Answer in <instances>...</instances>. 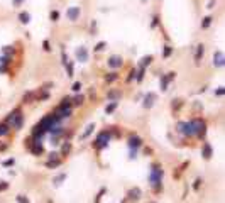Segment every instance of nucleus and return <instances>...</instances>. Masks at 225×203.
<instances>
[{
  "instance_id": "42",
  "label": "nucleus",
  "mask_w": 225,
  "mask_h": 203,
  "mask_svg": "<svg viewBox=\"0 0 225 203\" xmlns=\"http://www.w3.org/2000/svg\"><path fill=\"white\" fill-rule=\"evenodd\" d=\"M81 90V83L76 81V83H73V91H80Z\"/></svg>"
},
{
  "instance_id": "8",
  "label": "nucleus",
  "mask_w": 225,
  "mask_h": 203,
  "mask_svg": "<svg viewBox=\"0 0 225 203\" xmlns=\"http://www.w3.org/2000/svg\"><path fill=\"white\" fill-rule=\"evenodd\" d=\"M174 78H176V73H174V71H171V73H168V75H164L163 78H161V90L166 91V90H168V85H169V81H173Z\"/></svg>"
},
{
  "instance_id": "24",
  "label": "nucleus",
  "mask_w": 225,
  "mask_h": 203,
  "mask_svg": "<svg viewBox=\"0 0 225 203\" xmlns=\"http://www.w3.org/2000/svg\"><path fill=\"white\" fill-rule=\"evenodd\" d=\"M69 151H71V142L66 141L65 144H63V147H61V154H59V156H68Z\"/></svg>"
},
{
  "instance_id": "35",
  "label": "nucleus",
  "mask_w": 225,
  "mask_h": 203,
  "mask_svg": "<svg viewBox=\"0 0 225 203\" xmlns=\"http://www.w3.org/2000/svg\"><path fill=\"white\" fill-rule=\"evenodd\" d=\"M12 53H14V47H12V46H4V49H2V54L12 56Z\"/></svg>"
},
{
  "instance_id": "22",
  "label": "nucleus",
  "mask_w": 225,
  "mask_h": 203,
  "mask_svg": "<svg viewBox=\"0 0 225 203\" xmlns=\"http://www.w3.org/2000/svg\"><path fill=\"white\" fill-rule=\"evenodd\" d=\"M115 80H119V73H117V71H112V73H109V75L105 76V81H107L109 85L113 83Z\"/></svg>"
},
{
  "instance_id": "38",
  "label": "nucleus",
  "mask_w": 225,
  "mask_h": 203,
  "mask_svg": "<svg viewBox=\"0 0 225 203\" xmlns=\"http://www.w3.org/2000/svg\"><path fill=\"white\" fill-rule=\"evenodd\" d=\"M49 17H51V20H53V22H58V19H59V12H58V10H51V15H49Z\"/></svg>"
},
{
  "instance_id": "10",
  "label": "nucleus",
  "mask_w": 225,
  "mask_h": 203,
  "mask_svg": "<svg viewBox=\"0 0 225 203\" xmlns=\"http://www.w3.org/2000/svg\"><path fill=\"white\" fill-rule=\"evenodd\" d=\"M29 149H31V152H32L34 156H39V154H42V152H44V147H42V144H41V139H36V142H31Z\"/></svg>"
},
{
  "instance_id": "20",
  "label": "nucleus",
  "mask_w": 225,
  "mask_h": 203,
  "mask_svg": "<svg viewBox=\"0 0 225 203\" xmlns=\"http://www.w3.org/2000/svg\"><path fill=\"white\" fill-rule=\"evenodd\" d=\"M19 20H20V24H29L31 22V14L29 12H20V14H19Z\"/></svg>"
},
{
  "instance_id": "1",
  "label": "nucleus",
  "mask_w": 225,
  "mask_h": 203,
  "mask_svg": "<svg viewBox=\"0 0 225 203\" xmlns=\"http://www.w3.org/2000/svg\"><path fill=\"white\" fill-rule=\"evenodd\" d=\"M163 176H164V171L161 168V164L154 163L151 166V174H149V183L151 186L154 188V191H159L163 190Z\"/></svg>"
},
{
  "instance_id": "29",
  "label": "nucleus",
  "mask_w": 225,
  "mask_h": 203,
  "mask_svg": "<svg viewBox=\"0 0 225 203\" xmlns=\"http://www.w3.org/2000/svg\"><path fill=\"white\" fill-rule=\"evenodd\" d=\"M59 164H61V159H54V161H47V163H46V168H49V169H54V168H58Z\"/></svg>"
},
{
  "instance_id": "50",
  "label": "nucleus",
  "mask_w": 225,
  "mask_h": 203,
  "mask_svg": "<svg viewBox=\"0 0 225 203\" xmlns=\"http://www.w3.org/2000/svg\"><path fill=\"white\" fill-rule=\"evenodd\" d=\"M12 2H14V5H20L24 0H12Z\"/></svg>"
},
{
  "instance_id": "46",
  "label": "nucleus",
  "mask_w": 225,
  "mask_h": 203,
  "mask_svg": "<svg viewBox=\"0 0 225 203\" xmlns=\"http://www.w3.org/2000/svg\"><path fill=\"white\" fill-rule=\"evenodd\" d=\"M91 32H93V34L97 32V22H95V20L91 22Z\"/></svg>"
},
{
  "instance_id": "26",
  "label": "nucleus",
  "mask_w": 225,
  "mask_h": 203,
  "mask_svg": "<svg viewBox=\"0 0 225 203\" xmlns=\"http://www.w3.org/2000/svg\"><path fill=\"white\" fill-rule=\"evenodd\" d=\"M65 179H66V173H61V174H58V176H56L54 179H53V183H54L56 186H59L63 181H65Z\"/></svg>"
},
{
  "instance_id": "32",
  "label": "nucleus",
  "mask_w": 225,
  "mask_h": 203,
  "mask_svg": "<svg viewBox=\"0 0 225 203\" xmlns=\"http://www.w3.org/2000/svg\"><path fill=\"white\" fill-rule=\"evenodd\" d=\"M173 47H171V46H164V51H163V56H164V58H169V56L171 54H173Z\"/></svg>"
},
{
  "instance_id": "18",
  "label": "nucleus",
  "mask_w": 225,
  "mask_h": 203,
  "mask_svg": "<svg viewBox=\"0 0 225 203\" xmlns=\"http://www.w3.org/2000/svg\"><path fill=\"white\" fill-rule=\"evenodd\" d=\"M141 195H142V191H141V188H137V186L129 191V198H131V200H139V198H141Z\"/></svg>"
},
{
  "instance_id": "14",
  "label": "nucleus",
  "mask_w": 225,
  "mask_h": 203,
  "mask_svg": "<svg viewBox=\"0 0 225 203\" xmlns=\"http://www.w3.org/2000/svg\"><path fill=\"white\" fill-rule=\"evenodd\" d=\"M203 54H205V46L203 44H198L196 46V51H195V63L200 65V61L203 59Z\"/></svg>"
},
{
  "instance_id": "51",
  "label": "nucleus",
  "mask_w": 225,
  "mask_h": 203,
  "mask_svg": "<svg viewBox=\"0 0 225 203\" xmlns=\"http://www.w3.org/2000/svg\"><path fill=\"white\" fill-rule=\"evenodd\" d=\"M149 203H157V201H149Z\"/></svg>"
},
{
  "instance_id": "28",
  "label": "nucleus",
  "mask_w": 225,
  "mask_h": 203,
  "mask_svg": "<svg viewBox=\"0 0 225 203\" xmlns=\"http://www.w3.org/2000/svg\"><path fill=\"white\" fill-rule=\"evenodd\" d=\"M9 131H10L9 124H5V122L0 124V137H2V135H5V134H9Z\"/></svg>"
},
{
  "instance_id": "7",
  "label": "nucleus",
  "mask_w": 225,
  "mask_h": 203,
  "mask_svg": "<svg viewBox=\"0 0 225 203\" xmlns=\"http://www.w3.org/2000/svg\"><path fill=\"white\" fill-rule=\"evenodd\" d=\"M107 65H109L112 69H119L120 66L124 65V59H122V56H119V54H113V56H110V59L107 61Z\"/></svg>"
},
{
  "instance_id": "45",
  "label": "nucleus",
  "mask_w": 225,
  "mask_h": 203,
  "mask_svg": "<svg viewBox=\"0 0 225 203\" xmlns=\"http://www.w3.org/2000/svg\"><path fill=\"white\" fill-rule=\"evenodd\" d=\"M42 46H44V51H51V46H49V41H44V42H42Z\"/></svg>"
},
{
  "instance_id": "27",
  "label": "nucleus",
  "mask_w": 225,
  "mask_h": 203,
  "mask_svg": "<svg viewBox=\"0 0 225 203\" xmlns=\"http://www.w3.org/2000/svg\"><path fill=\"white\" fill-rule=\"evenodd\" d=\"M10 61H12V56H7V54L0 56V66H7Z\"/></svg>"
},
{
  "instance_id": "2",
  "label": "nucleus",
  "mask_w": 225,
  "mask_h": 203,
  "mask_svg": "<svg viewBox=\"0 0 225 203\" xmlns=\"http://www.w3.org/2000/svg\"><path fill=\"white\" fill-rule=\"evenodd\" d=\"M5 124H9V127H12L15 131H20L22 124H24V113H22V110L20 109L12 110L7 115V119H5Z\"/></svg>"
},
{
  "instance_id": "31",
  "label": "nucleus",
  "mask_w": 225,
  "mask_h": 203,
  "mask_svg": "<svg viewBox=\"0 0 225 203\" xmlns=\"http://www.w3.org/2000/svg\"><path fill=\"white\" fill-rule=\"evenodd\" d=\"M65 68L68 69V76H69V78H71V76L75 75V69H73V61H68V63H66V65H65Z\"/></svg>"
},
{
  "instance_id": "48",
  "label": "nucleus",
  "mask_w": 225,
  "mask_h": 203,
  "mask_svg": "<svg viewBox=\"0 0 225 203\" xmlns=\"http://www.w3.org/2000/svg\"><path fill=\"white\" fill-rule=\"evenodd\" d=\"M157 20H159V19H157V15H154V19H153V27H156V25H157Z\"/></svg>"
},
{
  "instance_id": "4",
  "label": "nucleus",
  "mask_w": 225,
  "mask_h": 203,
  "mask_svg": "<svg viewBox=\"0 0 225 203\" xmlns=\"http://www.w3.org/2000/svg\"><path fill=\"white\" fill-rule=\"evenodd\" d=\"M191 122V127H193V135H196V137H205V134H207V124H205V120L201 119H195V120H190Z\"/></svg>"
},
{
  "instance_id": "16",
  "label": "nucleus",
  "mask_w": 225,
  "mask_h": 203,
  "mask_svg": "<svg viewBox=\"0 0 225 203\" xmlns=\"http://www.w3.org/2000/svg\"><path fill=\"white\" fill-rule=\"evenodd\" d=\"M93 131H95V124H88V125L85 127V132L80 135V141H85V139H88L91 134H93Z\"/></svg>"
},
{
  "instance_id": "6",
  "label": "nucleus",
  "mask_w": 225,
  "mask_h": 203,
  "mask_svg": "<svg viewBox=\"0 0 225 203\" xmlns=\"http://www.w3.org/2000/svg\"><path fill=\"white\" fill-rule=\"evenodd\" d=\"M80 15H81L80 7H69L68 10H66V17H68V20H71V22H76L78 19H80Z\"/></svg>"
},
{
  "instance_id": "19",
  "label": "nucleus",
  "mask_w": 225,
  "mask_h": 203,
  "mask_svg": "<svg viewBox=\"0 0 225 203\" xmlns=\"http://www.w3.org/2000/svg\"><path fill=\"white\" fill-rule=\"evenodd\" d=\"M71 105L73 107H80V105H83V102H85V95H76L75 98H71Z\"/></svg>"
},
{
  "instance_id": "36",
  "label": "nucleus",
  "mask_w": 225,
  "mask_h": 203,
  "mask_svg": "<svg viewBox=\"0 0 225 203\" xmlns=\"http://www.w3.org/2000/svg\"><path fill=\"white\" fill-rule=\"evenodd\" d=\"M15 200H17V203H31L29 198L24 196V195H17V196H15Z\"/></svg>"
},
{
  "instance_id": "39",
  "label": "nucleus",
  "mask_w": 225,
  "mask_h": 203,
  "mask_svg": "<svg viewBox=\"0 0 225 203\" xmlns=\"http://www.w3.org/2000/svg\"><path fill=\"white\" fill-rule=\"evenodd\" d=\"M14 163H15V159H14V157H9V159L4 163V166H5V168H9V166H14Z\"/></svg>"
},
{
  "instance_id": "11",
  "label": "nucleus",
  "mask_w": 225,
  "mask_h": 203,
  "mask_svg": "<svg viewBox=\"0 0 225 203\" xmlns=\"http://www.w3.org/2000/svg\"><path fill=\"white\" fill-rule=\"evenodd\" d=\"M223 65H225V56H223V53H222L220 49L215 51V54H213V66H217V68H222Z\"/></svg>"
},
{
  "instance_id": "33",
  "label": "nucleus",
  "mask_w": 225,
  "mask_h": 203,
  "mask_svg": "<svg viewBox=\"0 0 225 203\" xmlns=\"http://www.w3.org/2000/svg\"><path fill=\"white\" fill-rule=\"evenodd\" d=\"M32 98H34V93H32V91H27V93L22 97V102H24V103H29Z\"/></svg>"
},
{
  "instance_id": "49",
  "label": "nucleus",
  "mask_w": 225,
  "mask_h": 203,
  "mask_svg": "<svg viewBox=\"0 0 225 203\" xmlns=\"http://www.w3.org/2000/svg\"><path fill=\"white\" fill-rule=\"evenodd\" d=\"M7 149V144H4V142H0V151H5Z\"/></svg>"
},
{
  "instance_id": "13",
  "label": "nucleus",
  "mask_w": 225,
  "mask_h": 203,
  "mask_svg": "<svg viewBox=\"0 0 225 203\" xmlns=\"http://www.w3.org/2000/svg\"><path fill=\"white\" fill-rule=\"evenodd\" d=\"M141 146H142V139L139 135H131L129 137V149H135L137 151V147H141Z\"/></svg>"
},
{
  "instance_id": "5",
  "label": "nucleus",
  "mask_w": 225,
  "mask_h": 203,
  "mask_svg": "<svg viewBox=\"0 0 225 203\" xmlns=\"http://www.w3.org/2000/svg\"><path fill=\"white\" fill-rule=\"evenodd\" d=\"M176 132L186 135V137H193V127L191 122H178L176 124Z\"/></svg>"
},
{
  "instance_id": "43",
  "label": "nucleus",
  "mask_w": 225,
  "mask_h": 203,
  "mask_svg": "<svg viewBox=\"0 0 225 203\" xmlns=\"http://www.w3.org/2000/svg\"><path fill=\"white\" fill-rule=\"evenodd\" d=\"M223 93H225V88L223 87H220L217 91H215V95H217V97H223Z\"/></svg>"
},
{
  "instance_id": "30",
  "label": "nucleus",
  "mask_w": 225,
  "mask_h": 203,
  "mask_svg": "<svg viewBox=\"0 0 225 203\" xmlns=\"http://www.w3.org/2000/svg\"><path fill=\"white\" fill-rule=\"evenodd\" d=\"M212 20H213V17H210V15H208V17H205L203 22H201V29H208V27L212 25Z\"/></svg>"
},
{
  "instance_id": "41",
  "label": "nucleus",
  "mask_w": 225,
  "mask_h": 203,
  "mask_svg": "<svg viewBox=\"0 0 225 203\" xmlns=\"http://www.w3.org/2000/svg\"><path fill=\"white\" fill-rule=\"evenodd\" d=\"M54 159H59V152H51L49 154V161H54Z\"/></svg>"
},
{
  "instance_id": "25",
  "label": "nucleus",
  "mask_w": 225,
  "mask_h": 203,
  "mask_svg": "<svg viewBox=\"0 0 225 203\" xmlns=\"http://www.w3.org/2000/svg\"><path fill=\"white\" fill-rule=\"evenodd\" d=\"M117 107H119V102H110L109 105L105 107V113H107V115H110V113H112Z\"/></svg>"
},
{
  "instance_id": "21",
  "label": "nucleus",
  "mask_w": 225,
  "mask_h": 203,
  "mask_svg": "<svg viewBox=\"0 0 225 203\" xmlns=\"http://www.w3.org/2000/svg\"><path fill=\"white\" fill-rule=\"evenodd\" d=\"M151 63H153V56H144V58H141L139 68H146V66H149Z\"/></svg>"
},
{
  "instance_id": "47",
  "label": "nucleus",
  "mask_w": 225,
  "mask_h": 203,
  "mask_svg": "<svg viewBox=\"0 0 225 203\" xmlns=\"http://www.w3.org/2000/svg\"><path fill=\"white\" fill-rule=\"evenodd\" d=\"M215 4H217V0H210L207 7H208V9H213V5H215Z\"/></svg>"
},
{
  "instance_id": "23",
  "label": "nucleus",
  "mask_w": 225,
  "mask_h": 203,
  "mask_svg": "<svg viewBox=\"0 0 225 203\" xmlns=\"http://www.w3.org/2000/svg\"><path fill=\"white\" fill-rule=\"evenodd\" d=\"M71 98H69V97H66V98H63V100H61V103H59V107H58V109H71Z\"/></svg>"
},
{
  "instance_id": "15",
  "label": "nucleus",
  "mask_w": 225,
  "mask_h": 203,
  "mask_svg": "<svg viewBox=\"0 0 225 203\" xmlns=\"http://www.w3.org/2000/svg\"><path fill=\"white\" fill-rule=\"evenodd\" d=\"M201 156H203L205 159H210V157L213 156V149H212V146L208 144V142H205L203 147H201Z\"/></svg>"
},
{
  "instance_id": "44",
  "label": "nucleus",
  "mask_w": 225,
  "mask_h": 203,
  "mask_svg": "<svg viewBox=\"0 0 225 203\" xmlns=\"http://www.w3.org/2000/svg\"><path fill=\"white\" fill-rule=\"evenodd\" d=\"M200 185H201V179L198 178V179L195 181V185H193V190H195V191H198V190H200Z\"/></svg>"
},
{
  "instance_id": "9",
  "label": "nucleus",
  "mask_w": 225,
  "mask_h": 203,
  "mask_svg": "<svg viewBox=\"0 0 225 203\" xmlns=\"http://www.w3.org/2000/svg\"><path fill=\"white\" fill-rule=\"evenodd\" d=\"M75 56H76V59L80 63H87L88 61V49L85 46H80L76 49V53H75Z\"/></svg>"
},
{
  "instance_id": "37",
  "label": "nucleus",
  "mask_w": 225,
  "mask_h": 203,
  "mask_svg": "<svg viewBox=\"0 0 225 203\" xmlns=\"http://www.w3.org/2000/svg\"><path fill=\"white\" fill-rule=\"evenodd\" d=\"M135 75H137V69H131V73H129V78H127V83H131L132 80H135Z\"/></svg>"
},
{
  "instance_id": "34",
  "label": "nucleus",
  "mask_w": 225,
  "mask_h": 203,
  "mask_svg": "<svg viewBox=\"0 0 225 203\" xmlns=\"http://www.w3.org/2000/svg\"><path fill=\"white\" fill-rule=\"evenodd\" d=\"M105 47H107V42H105V41H102V42H98L97 46H95L93 51H95V53H100V51H103Z\"/></svg>"
},
{
  "instance_id": "17",
  "label": "nucleus",
  "mask_w": 225,
  "mask_h": 203,
  "mask_svg": "<svg viewBox=\"0 0 225 203\" xmlns=\"http://www.w3.org/2000/svg\"><path fill=\"white\" fill-rule=\"evenodd\" d=\"M120 97H122V91H120V90H110V91H107V98H109L110 102H119Z\"/></svg>"
},
{
  "instance_id": "3",
  "label": "nucleus",
  "mask_w": 225,
  "mask_h": 203,
  "mask_svg": "<svg viewBox=\"0 0 225 203\" xmlns=\"http://www.w3.org/2000/svg\"><path fill=\"white\" fill-rule=\"evenodd\" d=\"M110 137H112L110 131H102L97 135V139L93 141V147L95 149H105L107 146H109V142H110Z\"/></svg>"
},
{
  "instance_id": "12",
  "label": "nucleus",
  "mask_w": 225,
  "mask_h": 203,
  "mask_svg": "<svg viewBox=\"0 0 225 203\" xmlns=\"http://www.w3.org/2000/svg\"><path fill=\"white\" fill-rule=\"evenodd\" d=\"M154 102H156V93H153V91H149L147 95L144 97V109H151V107L154 105Z\"/></svg>"
},
{
  "instance_id": "40",
  "label": "nucleus",
  "mask_w": 225,
  "mask_h": 203,
  "mask_svg": "<svg viewBox=\"0 0 225 203\" xmlns=\"http://www.w3.org/2000/svg\"><path fill=\"white\" fill-rule=\"evenodd\" d=\"M9 190V183L7 181H0V191H5Z\"/></svg>"
}]
</instances>
